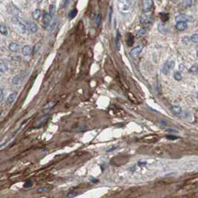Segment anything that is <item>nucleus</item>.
Segmentation results:
<instances>
[{"mask_svg": "<svg viewBox=\"0 0 198 198\" xmlns=\"http://www.w3.org/2000/svg\"><path fill=\"white\" fill-rule=\"evenodd\" d=\"M12 22H13V24L14 25V26L16 27V30H18L19 32L20 33H25V31H26V27H25V25L21 22V20L18 18V17H13V18H12Z\"/></svg>", "mask_w": 198, "mask_h": 198, "instance_id": "obj_1", "label": "nucleus"}, {"mask_svg": "<svg viewBox=\"0 0 198 198\" xmlns=\"http://www.w3.org/2000/svg\"><path fill=\"white\" fill-rule=\"evenodd\" d=\"M175 65V62L174 61L170 60V61H167L165 62V64L163 65V69H162V72L165 74H167L168 73L171 72V70L174 68Z\"/></svg>", "mask_w": 198, "mask_h": 198, "instance_id": "obj_2", "label": "nucleus"}, {"mask_svg": "<svg viewBox=\"0 0 198 198\" xmlns=\"http://www.w3.org/2000/svg\"><path fill=\"white\" fill-rule=\"evenodd\" d=\"M21 128H22V125L20 126V128H19V129H17L16 131H14L13 133V134H11L10 135V137L8 138V139L5 142H3L1 146H0V150H2V149H5V147H7L9 144H10V142H11V141H13V139H14V137H15V136L16 135V134L20 131V130L21 129Z\"/></svg>", "mask_w": 198, "mask_h": 198, "instance_id": "obj_3", "label": "nucleus"}, {"mask_svg": "<svg viewBox=\"0 0 198 198\" xmlns=\"http://www.w3.org/2000/svg\"><path fill=\"white\" fill-rule=\"evenodd\" d=\"M175 20H176L177 22H191L192 20V17L191 16L186 15V14H179L178 16H176Z\"/></svg>", "mask_w": 198, "mask_h": 198, "instance_id": "obj_4", "label": "nucleus"}, {"mask_svg": "<svg viewBox=\"0 0 198 198\" xmlns=\"http://www.w3.org/2000/svg\"><path fill=\"white\" fill-rule=\"evenodd\" d=\"M153 5V2L152 0H144L143 1V5H142V10L144 13H147L149 12L151 10Z\"/></svg>", "mask_w": 198, "mask_h": 198, "instance_id": "obj_5", "label": "nucleus"}, {"mask_svg": "<svg viewBox=\"0 0 198 198\" xmlns=\"http://www.w3.org/2000/svg\"><path fill=\"white\" fill-rule=\"evenodd\" d=\"M8 11L10 14L13 16H18L20 13V10L13 4L9 5V7L8 8Z\"/></svg>", "mask_w": 198, "mask_h": 198, "instance_id": "obj_6", "label": "nucleus"}, {"mask_svg": "<svg viewBox=\"0 0 198 198\" xmlns=\"http://www.w3.org/2000/svg\"><path fill=\"white\" fill-rule=\"evenodd\" d=\"M42 22L45 26H48L49 25L50 22H51V16L50 15L49 13L45 12L43 13V18H42Z\"/></svg>", "mask_w": 198, "mask_h": 198, "instance_id": "obj_7", "label": "nucleus"}, {"mask_svg": "<svg viewBox=\"0 0 198 198\" xmlns=\"http://www.w3.org/2000/svg\"><path fill=\"white\" fill-rule=\"evenodd\" d=\"M188 28V25L187 22H178L176 24V28L179 31H183Z\"/></svg>", "mask_w": 198, "mask_h": 198, "instance_id": "obj_8", "label": "nucleus"}, {"mask_svg": "<svg viewBox=\"0 0 198 198\" xmlns=\"http://www.w3.org/2000/svg\"><path fill=\"white\" fill-rule=\"evenodd\" d=\"M171 111L176 116H181L183 114V110L179 106H172L171 108Z\"/></svg>", "mask_w": 198, "mask_h": 198, "instance_id": "obj_9", "label": "nucleus"}, {"mask_svg": "<svg viewBox=\"0 0 198 198\" xmlns=\"http://www.w3.org/2000/svg\"><path fill=\"white\" fill-rule=\"evenodd\" d=\"M22 52L25 57H28L30 56V54L32 53V49L29 45H25L22 49Z\"/></svg>", "mask_w": 198, "mask_h": 198, "instance_id": "obj_10", "label": "nucleus"}, {"mask_svg": "<svg viewBox=\"0 0 198 198\" xmlns=\"http://www.w3.org/2000/svg\"><path fill=\"white\" fill-rule=\"evenodd\" d=\"M141 50H142V48H141L140 46H137V47L134 48L133 49L131 50V52H130V53H131V55L133 57H137L139 54L140 53Z\"/></svg>", "mask_w": 198, "mask_h": 198, "instance_id": "obj_11", "label": "nucleus"}, {"mask_svg": "<svg viewBox=\"0 0 198 198\" xmlns=\"http://www.w3.org/2000/svg\"><path fill=\"white\" fill-rule=\"evenodd\" d=\"M48 118V114H46V115H45V116L40 117V119H39V120H38V122H37V127H41V126H42V125H43L46 122H47Z\"/></svg>", "mask_w": 198, "mask_h": 198, "instance_id": "obj_12", "label": "nucleus"}, {"mask_svg": "<svg viewBox=\"0 0 198 198\" xmlns=\"http://www.w3.org/2000/svg\"><path fill=\"white\" fill-rule=\"evenodd\" d=\"M16 92H13V93H11L10 95L8 97V98H7V100H6V104L7 105H10V104H12L13 102H14V100L16 99Z\"/></svg>", "mask_w": 198, "mask_h": 198, "instance_id": "obj_13", "label": "nucleus"}, {"mask_svg": "<svg viewBox=\"0 0 198 198\" xmlns=\"http://www.w3.org/2000/svg\"><path fill=\"white\" fill-rule=\"evenodd\" d=\"M134 40V36L131 33H129L128 36H127V38H126V44H127V45L129 47H132L133 46Z\"/></svg>", "mask_w": 198, "mask_h": 198, "instance_id": "obj_14", "label": "nucleus"}, {"mask_svg": "<svg viewBox=\"0 0 198 198\" xmlns=\"http://www.w3.org/2000/svg\"><path fill=\"white\" fill-rule=\"evenodd\" d=\"M28 28H29V30H30V32L33 33H37V30H38V27H37V25L34 22H28Z\"/></svg>", "mask_w": 198, "mask_h": 198, "instance_id": "obj_15", "label": "nucleus"}, {"mask_svg": "<svg viewBox=\"0 0 198 198\" xmlns=\"http://www.w3.org/2000/svg\"><path fill=\"white\" fill-rule=\"evenodd\" d=\"M56 105H57V102H50L48 103V104L45 106V108H44V109H43V111H44L45 114H48V112L51 109H53Z\"/></svg>", "mask_w": 198, "mask_h": 198, "instance_id": "obj_16", "label": "nucleus"}, {"mask_svg": "<svg viewBox=\"0 0 198 198\" xmlns=\"http://www.w3.org/2000/svg\"><path fill=\"white\" fill-rule=\"evenodd\" d=\"M9 49L12 52H17L19 50V49H20V46H19L18 44L12 42V43H10V45H9Z\"/></svg>", "mask_w": 198, "mask_h": 198, "instance_id": "obj_17", "label": "nucleus"}, {"mask_svg": "<svg viewBox=\"0 0 198 198\" xmlns=\"http://www.w3.org/2000/svg\"><path fill=\"white\" fill-rule=\"evenodd\" d=\"M151 22V18L149 16H141V18H140V22L142 24H149Z\"/></svg>", "mask_w": 198, "mask_h": 198, "instance_id": "obj_18", "label": "nucleus"}, {"mask_svg": "<svg viewBox=\"0 0 198 198\" xmlns=\"http://www.w3.org/2000/svg\"><path fill=\"white\" fill-rule=\"evenodd\" d=\"M115 43H116V48L117 50H120V34H119V31L117 32V37H116V40H115Z\"/></svg>", "mask_w": 198, "mask_h": 198, "instance_id": "obj_19", "label": "nucleus"}, {"mask_svg": "<svg viewBox=\"0 0 198 198\" xmlns=\"http://www.w3.org/2000/svg\"><path fill=\"white\" fill-rule=\"evenodd\" d=\"M77 12H78V10H77L76 8H74V9H73V10H71L69 12V13H68V19L70 20H73L74 18H75V16H77Z\"/></svg>", "mask_w": 198, "mask_h": 198, "instance_id": "obj_20", "label": "nucleus"}, {"mask_svg": "<svg viewBox=\"0 0 198 198\" xmlns=\"http://www.w3.org/2000/svg\"><path fill=\"white\" fill-rule=\"evenodd\" d=\"M32 16H33V18L34 20H38L41 16V10L40 9H36V10H33V13H32Z\"/></svg>", "mask_w": 198, "mask_h": 198, "instance_id": "obj_21", "label": "nucleus"}, {"mask_svg": "<svg viewBox=\"0 0 198 198\" xmlns=\"http://www.w3.org/2000/svg\"><path fill=\"white\" fill-rule=\"evenodd\" d=\"M0 33H2L4 36H7L8 35V30L7 28L5 25H0Z\"/></svg>", "mask_w": 198, "mask_h": 198, "instance_id": "obj_22", "label": "nucleus"}, {"mask_svg": "<svg viewBox=\"0 0 198 198\" xmlns=\"http://www.w3.org/2000/svg\"><path fill=\"white\" fill-rule=\"evenodd\" d=\"M56 10H57V7L55 5H50L49 7V14L53 16H54L55 13H56Z\"/></svg>", "mask_w": 198, "mask_h": 198, "instance_id": "obj_23", "label": "nucleus"}, {"mask_svg": "<svg viewBox=\"0 0 198 198\" xmlns=\"http://www.w3.org/2000/svg\"><path fill=\"white\" fill-rule=\"evenodd\" d=\"M159 16H160V19L163 22H166L169 20V16H168V13H159Z\"/></svg>", "mask_w": 198, "mask_h": 198, "instance_id": "obj_24", "label": "nucleus"}, {"mask_svg": "<svg viewBox=\"0 0 198 198\" xmlns=\"http://www.w3.org/2000/svg\"><path fill=\"white\" fill-rule=\"evenodd\" d=\"M192 0H183L182 2V5L184 8H188L192 5Z\"/></svg>", "mask_w": 198, "mask_h": 198, "instance_id": "obj_25", "label": "nucleus"}, {"mask_svg": "<svg viewBox=\"0 0 198 198\" xmlns=\"http://www.w3.org/2000/svg\"><path fill=\"white\" fill-rule=\"evenodd\" d=\"M20 82H21V79H20V76H15L12 79V83L13 85H19Z\"/></svg>", "mask_w": 198, "mask_h": 198, "instance_id": "obj_26", "label": "nucleus"}, {"mask_svg": "<svg viewBox=\"0 0 198 198\" xmlns=\"http://www.w3.org/2000/svg\"><path fill=\"white\" fill-rule=\"evenodd\" d=\"M174 78L176 79L177 81H180L182 79V78H183V76H182L180 72L177 71V72H175L174 74Z\"/></svg>", "mask_w": 198, "mask_h": 198, "instance_id": "obj_27", "label": "nucleus"}, {"mask_svg": "<svg viewBox=\"0 0 198 198\" xmlns=\"http://www.w3.org/2000/svg\"><path fill=\"white\" fill-rule=\"evenodd\" d=\"M33 182H32L31 180H28V181H26V182L24 183L23 187L25 188H31V187L33 186Z\"/></svg>", "mask_w": 198, "mask_h": 198, "instance_id": "obj_28", "label": "nucleus"}, {"mask_svg": "<svg viewBox=\"0 0 198 198\" xmlns=\"http://www.w3.org/2000/svg\"><path fill=\"white\" fill-rule=\"evenodd\" d=\"M49 191V188L46 186H42V187H40L37 189V192L39 193H45V192H47Z\"/></svg>", "mask_w": 198, "mask_h": 198, "instance_id": "obj_29", "label": "nucleus"}, {"mask_svg": "<svg viewBox=\"0 0 198 198\" xmlns=\"http://www.w3.org/2000/svg\"><path fill=\"white\" fill-rule=\"evenodd\" d=\"M191 40L193 42H194V43H197L198 42V33H194V34H193V35H191Z\"/></svg>", "mask_w": 198, "mask_h": 198, "instance_id": "obj_30", "label": "nucleus"}, {"mask_svg": "<svg viewBox=\"0 0 198 198\" xmlns=\"http://www.w3.org/2000/svg\"><path fill=\"white\" fill-rule=\"evenodd\" d=\"M128 96H129V99H131L133 102H134L135 104H137V99L134 97V94H132L131 93H129V94H128Z\"/></svg>", "mask_w": 198, "mask_h": 198, "instance_id": "obj_31", "label": "nucleus"}, {"mask_svg": "<svg viewBox=\"0 0 198 198\" xmlns=\"http://www.w3.org/2000/svg\"><path fill=\"white\" fill-rule=\"evenodd\" d=\"M189 72L191 73H197L198 72V65H193L192 67H191L189 70Z\"/></svg>", "mask_w": 198, "mask_h": 198, "instance_id": "obj_32", "label": "nucleus"}, {"mask_svg": "<svg viewBox=\"0 0 198 198\" xmlns=\"http://www.w3.org/2000/svg\"><path fill=\"white\" fill-rule=\"evenodd\" d=\"M78 194V193L77 191H70L68 194H67V197L68 198H73L76 197Z\"/></svg>", "mask_w": 198, "mask_h": 198, "instance_id": "obj_33", "label": "nucleus"}, {"mask_svg": "<svg viewBox=\"0 0 198 198\" xmlns=\"http://www.w3.org/2000/svg\"><path fill=\"white\" fill-rule=\"evenodd\" d=\"M146 28H142V29H140V30H139L138 32H137V35H138L139 37H142V36H143V35H145L146 33Z\"/></svg>", "mask_w": 198, "mask_h": 198, "instance_id": "obj_34", "label": "nucleus"}, {"mask_svg": "<svg viewBox=\"0 0 198 198\" xmlns=\"http://www.w3.org/2000/svg\"><path fill=\"white\" fill-rule=\"evenodd\" d=\"M158 30L159 31L161 32V33H164L165 30H167L168 29L166 28V27L164 25H159L158 26Z\"/></svg>", "mask_w": 198, "mask_h": 198, "instance_id": "obj_35", "label": "nucleus"}, {"mask_svg": "<svg viewBox=\"0 0 198 198\" xmlns=\"http://www.w3.org/2000/svg\"><path fill=\"white\" fill-rule=\"evenodd\" d=\"M8 70V68L5 65H4L3 63L0 62V72H5Z\"/></svg>", "mask_w": 198, "mask_h": 198, "instance_id": "obj_36", "label": "nucleus"}, {"mask_svg": "<svg viewBox=\"0 0 198 198\" xmlns=\"http://www.w3.org/2000/svg\"><path fill=\"white\" fill-rule=\"evenodd\" d=\"M166 138L168 139H170V140H175V139H179V137L174 136V135H167V136H166Z\"/></svg>", "mask_w": 198, "mask_h": 198, "instance_id": "obj_37", "label": "nucleus"}, {"mask_svg": "<svg viewBox=\"0 0 198 198\" xmlns=\"http://www.w3.org/2000/svg\"><path fill=\"white\" fill-rule=\"evenodd\" d=\"M101 20H102V16H101L100 14H98L97 16V20H96V22H97V26H99V25H100V23H101Z\"/></svg>", "mask_w": 198, "mask_h": 198, "instance_id": "obj_38", "label": "nucleus"}, {"mask_svg": "<svg viewBox=\"0 0 198 198\" xmlns=\"http://www.w3.org/2000/svg\"><path fill=\"white\" fill-rule=\"evenodd\" d=\"M139 167H142V166H145L147 165V162H143V161H139L138 163H137Z\"/></svg>", "mask_w": 198, "mask_h": 198, "instance_id": "obj_39", "label": "nucleus"}, {"mask_svg": "<svg viewBox=\"0 0 198 198\" xmlns=\"http://www.w3.org/2000/svg\"><path fill=\"white\" fill-rule=\"evenodd\" d=\"M4 99V94H3V91L0 88V102H2Z\"/></svg>", "mask_w": 198, "mask_h": 198, "instance_id": "obj_40", "label": "nucleus"}, {"mask_svg": "<svg viewBox=\"0 0 198 198\" xmlns=\"http://www.w3.org/2000/svg\"><path fill=\"white\" fill-rule=\"evenodd\" d=\"M117 148H118V146H113L112 148L108 149V150L106 151V152H108V153H109V152H112V151H115V150L117 149Z\"/></svg>", "mask_w": 198, "mask_h": 198, "instance_id": "obj_41", "label": "nucleus"}, {"mask_svg": "<svg viewBox=\"0 0 198 198\" xmlns=\"http://www.w3.org/2000/svg\"><path fill=\"white\" fill-rule=\"evenodd\" d=\"M68 2H69V0H64V1H63V7H64V8H66L67 5H68Z\"/></svg>", "mask_w": 198, "mask_h": 198, "instance_id": "obj_42", "label": "nucleus"}, {"mask_svg": "<svg viewBox=\"0 0 198 198\" xmlns=\"http://www.w3.org/2000/svg\"><path fill=\"white\" fill-rule=\"evenodd\" d=\"M111 17H112V8H110V11H109V21L111 22Z\"/></svg>", "mask_w": 198, "mask_h": 198, "instance_id": "obj_43", "label": "nucleus"}, {"mask_svg": "<svg viewBox=\"0 0 198 198\" xmlns=\"http://www.w3.org/2000/svg\"><path fill=\"white\" fill-rule=\"evenodd\" d=\"M168 132H176V133H178V131H177V130H174V129H168L166 130Z\"/></svg>", "mask_w": 198, "mask_h": 198, "instance_id": "obj_44", "label": "nucleus"}, {"mask_svg": "<svg viewBox=\"0 0 198 198\" xmlns=\"http://www.w3.org/2000/svg\"><path fill=\"white\" fill-rule=\"evenodd\" d=\"M159 123H160L161 126H163V127H164V126H166V122L165 121H163V120H161V121L159 122Z\"/></svg>", "mask_w": 198, "mask_h": 198, "instance_id": "obj_45", "label": "nucleus"}, {"mask_svg": "<svg viewBox=\"0 0 198 198\" xmlns=\"http://www.w3.org/2000/svg\"><path fill=\"white\" fill-rule=\"evenodd\" d=\"M197 57H198V50H197Z\"/></svg>", "mask_w": 198, "mask_h": 198, "instance_id": "obj_46", "label": "nucleus"}, {"mask_svg": "<svg viewBox=\"0 0 198 198\" xmlns=\"http://www.w3.org/2000/svg\"><path fill=\"white\" fill-rule=\"evenodd\" d=\"M1 114H2V112H1V111H0V116H1Z\"/></svg>", "mask_w": 198, "mask_h": 198, "instance_id": "obj_47", "label": "nucleus"}]
</instances>
